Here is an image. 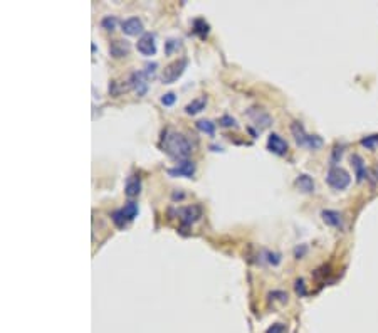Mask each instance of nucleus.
Returning a JSON list of instances; mask_svg holds the SVG:
<instances>
[{"instance_id": "obj_1", "label": "nucleus", "mask_w": 378, "mask_h": 333, "mask_svg": "<svg viewBox=\"0 0 378 333\" xmlns=\"http://www.w3.org/2000/svg\"><path fill=\"white\" fill-rule=\"evenodd\" d=\"M161 148L168 157L173 160H186L192 153V143L183 133L173 132V130H166L161 138Z\"/></svg>"}, {"instance_id": "obj_17", "label": "nucleus", "mask_w": 378, "mask_h": 333, "mask_svg": "<svg viewBox=\"0 0 378 333\" xmlns=\"http://www.w3.org/2000/svg\"><path fill=\"white\" fill-rule=\"evenodd\" d=\"M321 217L328 226H333V228H339L343 224V217L336 210H323Z\"/></svg>"}, {"instance_id": "obj_7", "label": "nucleus", "mask_w": 378, "mask_h": 333, "mask_svg": "<svg viewBox=\"0 0 378 333\" xmlns=\"http://www.w3.org/2000/svg\"><path fill=\"white\" fill-rule=\"evenodd\" d=\"M136 49L140 54L150 57V56H155L156 54V42H155V36H153L151 32H145L143 36L138 39V44H136Z\"/></svg>"}, {"instance_id": "obj_31", "label": "nucleus", "mask_w": 378, "mask_h": 333, "mask_svg": "<svg viewBox=\"0 0 378 333\" xmlns=\"http://www.w3.org/2000/svg\"><path fill=\"white\" fill-rule=\"evenodd\" d=\"M341 153H343L341 148H334V153H333V162H336L338 158H341Z\"/></svg>"}, {"instance_id": "obj_10", "label": "nucleus", "mask_w": 378, "mask_h": 333, "mask_svg": "<svg viewBox=\"0 0 378 333\" xmlns=\"http://www.w3.org/2000/svg\"><path fill=\"white\" fill-rule=\"evenodd\" d=\"M194 173H195V163L190 160H183L176 167L168 168V175L171 177H192Z\"/></svg>"}, {"instance_id": "obj_32", "label": "nucleus", "mask_w": 378, "mask_h": 333, "mask_svg": "<svg viewBox=\"0 0 378 333\" xmlns=\"http://www.w3.org/2000/svg\"><path fill=\"white\" fill-rule=\"evenodd\" d=\"M370 177H375V178H373V182H378V167L371 168V172H370Z\"/></svg>"}, {"instance_id": "obj_8", "label": "nucleus", "mask_w": 378, "mask_h": 333, "mask_svg": "<svg viewBox=\"0 0 378 333\" xmlns=\"http://www.w3.org/2000/svg\"><path fill=\"white\" fill-rule=\"evenodd\" d=\"M128 83H130L131 88L136 91L138 96H143L148 91V78H146L145 71H135L130 76Z\"/></svg>"}, {"instance_id": "obj_2", "label": "nucleus", "mask_w": 378, "mask_h": 333, "mask_svg": "<svg viewBox=\"0 0 378 333\" xmlns=\"http://www.w3.org/2000/svg\"><path fill=\"white\" fill-rule=\"evenodd\" d=\"M291 133H293L296 143L301 145V147H309L313 150L323 147V138L318 137V135H308L301 122H294L291 125Z\"/></svg>"}, {"instance_id": "obj_11", "label": "nucleus", "mask_w": 378, "mask_h": 333, "mask_svg": "<svg viewBox=\"0 0 378 333\" xmlns=\"http://www.w3.org/2000/svg\"><path fill=\"white\" fill-rule=\"evenodd\" d=\"M130 51H131V44L128 41L116 39L109 44V54H111L113 57H116V59H121V57L128 56L130 54Z\"/></svg>"}, {"instance_id": "obj_23", "label": "nucleus", "mask_w": 378, "mask_h": 333, "mask_svg": "<svg viewBox=\"0 0 378 333\" xmlns=\"http://www.w3.org/2000/svg\"><path fill=\"white\" fill-rule=\"evenodd\" d=\"M130 88H131L130 83H128L126 86H123L121 83H118V81H113V83L109 84V93H111L113 96H118V94H121L123 91H128Z\"/></svg>"}, {"instance_id": "obj_5", "label": "nucleus", "mask_w": 378, "mask_h": 333, "mask_svg": "<svg viewBox=\"0 0 378 333\" xmlns=\"http://www.w3.org/2000/svg\"><path fill=\"white\" fill-rule=\"evenodd\" d=\"M136 215H138V205L135 204V202H128L123 209L114 210L111 217H113V222L118 226V228H124V226H126L128 222H131Z\"/></svg>"}, {"instance_id": "obj_28", "label": "nucleus", "mask_w": 378, "mask_h": 333, "mask_svg": "<svg viewBox=\"0 0 378 333\" xmlns=\"http://www.w3.org/2000/svg\"><path fill=\"white\" fill-rule=\"evenodd\" d=\"M286 331V326L282 325V323H276V325H272L267 333H284Z\"/></svg>"}, {"instance_id": "obj_19", "label": "nucleus", "mask_w": 378, "mask_h": 333, "mask_svg": "<svg viewBox=\"0 0 378 333\" xmlns=\"http://www.w3.org/2000/svg\"><path fill=\"white\" fill-rule=\"evenodd\" d=\"M194 32L199 34L200 37H205L209 34V24L204 19H195L194 21Z\"/></svg>"}, {"instance_id": "obj_24", "label": "nucleus", "mask_w": 378, "mask_h": 333, "mask_svg": "<svg viewBox=\"0 0 378 333\" xmlns=\"http://www.w3.org/2000/svg\"><path fill=\"white\" fill-rule=\"evenodd\" d=\"M361 145L366 147L368 150H375L378 147V135H370V137H365L361 140Z\"/></svg>"}, {"instance_id": "obj_21", "label": "nucleus", "mask_w": 378, "mask_h": 333, "mask_svg": "<svg viewBox=\"0 0 378 333\" xmlns=\"http://www.w3.org/2000/svg\"><path fill=\"white\" fill-rule=\"evenodd\" d=\"M118 26V19L114 16H106L101 19V27L106 29V31H114Z\"/></svg>"}, {"instance_id": "obj_14", "label": "nucleus", "mask_w": 378, "mask_h": 333, "mask_svg": "<svg viewBox=\"0 0 378 333\" xmlns=\"http://www.w3.org/2000/svg\"><path fill=\"white\" fill-rule=\"evenodd\" d=\"M351 165L356 172V180L358 182H363L365 178L370 177V172L366 170V165H365V162H363V158L360 155H356V153L351 157Z\"/></svg>"}, {"instance_id": "obj_29", "label": "nucleus", "mask_w": 378, "mask_h": 333, "mask_svg": "<svg viewBox=\"0 0 378 333\" xmlns=\"http://www.w3.org/2000/svg\"><path fill=\"white\" fill-rule=\"evenodd\" d=\"M296 291H298V294H301V296H304V294H306V288H304L303 279H298V281H296Z\"/></svg>"}, {"instance_id": "obj_26", "label": "nucleus", "mask_w": 378, "mask_h": 333, "mask_svg": "<svg viewBox=\"0 0 378 333\" xmlns=\"http://www.w3.org/2000/svg\"><path fill=\"white\" fill-rule=\"evenodd\" d=\"M175 101H176L175 93H166V94H163V98H161V104L171 106V104H175Z\"/></svg>"}, {"instance_id": "obj_3", "label": "nucleus", "mask_w": 378, "mask_h": 333, "mask_svg": "<svg viewBox=\"0 0 378 333\" xmlns=\"http://www.w3.org/2000/svg\"><path fill=\"white\" fill-rule=\"evenodd\" d=\"M326 182H328V185L333 187V189L344 190L351 183V177H350V173L344 170V168L334 165V167H331L328 170Z\"/></svg>"}, {"instance_id": "obj_16", "label": "nucleus", "mask_w": 378, "mask_h": 333, "mask_svg": "<svg viewBox=\"0 0 378 333\" xmlns=\"http://www.w3.org/2000/svg\"><path fill=\"white\" fill-rule=\"evenodd\" d=\"M294 183L301 192H304V194H313V192H314V180L309 175H306V173H301V175H298V178H296Z\"/></svg>"}, {"instance_id": "obj_22", "label": "nucleus", "mask_w": 378, "mask_h": 333, "mask_svg": "<svg viewBox=\"0 0 378 333\" xmlns=\"http://www.w3.org/2000/svg\"><path fill=\"white\" fill-rule=\"evenodd\" d=\"M180 47H181V41L180 39H168L165 42V52L168 56L173 54L175 51H178Z\"/></svg>"}, {"instance_id": "obj_9", "label": "nucleus", "mask_w": 378, "mask_h": 333, "mask_svg": "<svg viewBox=\"0 0 378 333\" xmlns=\"http://www.w3.org/2000/svg\"><path fill=\"white\" fill-rule=\"evenodd\" d=\"M267 148H269L272 153H276V155L282 157V155L288 153V142H286L281 135L271 133L269 138H267Z\"/></svg>"}, {"instance_id": "obj_6", "label": "nucleus", "mask_w": 378, "mask_h": 333, "mask_svg": "<svg viewBox=\"0 0 378 333\" xmlns=\"http://www.w3.org/2000/svg\"><path fill=\"white\" fill-rule=\"evenodd\" d=\"M176 215L180 219V222L183 226H190L194 222H197L200 217H202V207L200 205H188L183 207V209H170V215Z\"/></svg>"}, {"instance_id": "obj_30", "label": "nucleus", "mask_w": 378, "mask_h": 333, "mask_svg": "<svg viewBox=\"0 0 378 333\" xmlns=\"http://www.w3.org/2000/svg\"><path fill=\"white\" fill-rule=\"evenodd\" d=\"M267 256H269V263H272V264H279V256H277V254H267Z\"/></svg>"}, {"instance_id": "obj_15", "label": "nucleus", "mask_w": 378, "mask_h": 333, "mask_svg": "<svg viewBox=\"0 0 378 333\" xmlns=\"http://www.w3.org/2000/svg\"><path fill=\"white\" fill-rule=\"evenodd\" d=\"M124 192H126L128 197H136L141 192V178L138 175L128 177L126 185H124Z\"/></svg>"}, {"instance_id": "obj_20", "label": "nucleus", "mask_w": 378, "mask_h": 333, "mask_svg": "<svg viewBox=\"0 0 378 333\" xmlns=\"http://www.w3.org/2000/svg\"><path fill=\"white\" fill-rule=\"evenodd\" d=\"M197 128L200 130V132H204V133H207V135H214L215 123L209 122V120H199V122H197Z\"/></svg>"}, {"instance_id": "obj_27", "label": "nucleus", "mask_w": 378, "mask_h": 333, "mask_svg": "<svg viewBox=\"0 0 378 333\" xmlns=\"http://www.w3.org/2000/svg\"><path fill=\"white\" fill-rule=\"evenodd\" d=\"M219 123L222 125V127H237V123H236V120H234L232 117H222L219 120Z\"/></svg>"}, {"instance_id": "obj_18", "label": "nucleus", "mask_w": 378, "mask_h": 333, "mask_svg": "<svg viewBox=\"0 0 378 333\" xmlns=\"http://www.w3.org/2000/svg\"><path fill=\"white\" fill-rule=\"evenodd\" d=\"M204 108H205V98H199V99H194L190 104H186L185 111L188 115H195L199 113V111H202Z\"/></svg>"}, {"instance_id": "obj_12", "label": "nucleus", "mask_w": 378, "mask_h": 333, "mask_svg": "<svg viewBox=\"0 0 378 333\" xmlns=\"http://www.w3.org/2000/svg\"><path fill=\"white\" fill-rule=\"evenodd\" d=\"M247 115L252 118V122H254L259 128H267L272 123V118L269 117V113H266L264 109L251 108V109L247 111Z\"/></svg>"}, {"instance_id": "obj_4", "label": "nucleus", "mask_w": 378, "mask_h": 333, "mask_svg": "<svg viewBox=\"0 0 378 333\" xmlns=\"http://www.w3.org/2000/svg\"><path fill=\"white\" fill-rule=\"evenodd\" d=\"M186 66H188V61L185 59V57H181L178 61H173L171 64H168L163 69V74H161V81H163L165 84H173L176 79L180 78L181 74L185 72Z\"/></svg>"}, {"instance_id": "obj_25", "label": "nucleus", "mask_w": 378, "mask_h": 333, "mask_svg": "<svg viewBox=\"0 0 378 333\" xmlns=\"http://www.w3.org/2000/svg\"><path fill=\"white\" fill-rule=\"evenodd\" d=\"M156 69H158V64H156V62H148V64L145 66V74H146V78H148V79H150V78H155Z\"/></svg>"}, {"instance_id": "obj_13", "label": "nucleus", "mask_w": 378, "mask_h": 333, "mask_svg": "<svg viewBox=\"0 0 378 333\" xmlns=\"http://www.w3.org/2000/svg\"><path fill=\"white\" fill-rule=\"evenodd\" d=\"M123 32L128 34V36H138V34H143L145 27H143V22L138 17H130L126 21H123Z\"/></svg>"}]
</instances>
